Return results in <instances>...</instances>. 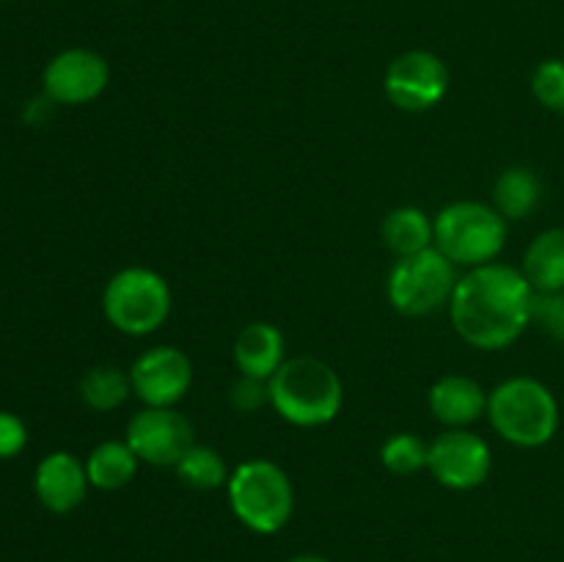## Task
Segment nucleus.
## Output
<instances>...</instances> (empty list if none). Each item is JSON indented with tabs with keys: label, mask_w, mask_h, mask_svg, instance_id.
I'll return each mask as SVG.
<instances>
[{
	"label": "nucleus",
	"mask_w": 564,
	"mask_h": 562,
	"mask_svg": "<svg viewBox=\"0 0 564 562\" xmlns=\"http://www.w3.org/2000/svg\"><path fill=\"white\" fill-rule=\"evenodd\" d=\"M532 323H538L551 339L562 342L564 345V290L545 292V295L534 298Z\"/></svg>",
	"instance_id": "25"
},
{
	"label": "nucleus",
	"mask_w": 564,
	"mask_h": 562,
	"mask_svg": "<svg viewBox=\"0 0 564 562\" xmlns=\"http://www.w3.org/2000/svg\"><path fill=\"white\" fill-rule=\"evenodd\" d=\"M427 406L444 428H471L488 411V389L471 375H444L427 391Z\"/></svg>",
	"instance_id": "14"
},
{
	"label": "nucleus",
	"mask_w": 564,
	"mask_h": 562,
	"mask_svg": "<svg viewBox=\"0 0 564 562\" xmlns=\"http://www.w3.org/2000/svg\"><path fill=\"white\" fill-rule=\"evenodd\" d=\"M532 94L545 110L564 116V58H545L534 66Z\"/></svg>",
	"instance_id": "23"
},
{
	"label": "nucleus",
	"mask_w": 564,
	"mask_h": 562,
	"mask_svg": "<svg viewBox=\"0 0 564 562\" xmlns=\"http://www.w3.org/2000/svg\"><path fill=\"white\" fill-rule=\"evenodd\" d=\"M28 444V428L17 413L0 411V461L20 455Z\"/></svg>",
	"instance_id": "26"
},
{
	"label": "nucleus",
	"mask_w": 564,
	"mask_h": 562,
	"mask_svg": "<svg viewBox=\"0 0 564 562\" xmlns=\"http://www.w3.org/2000/svg\"><path fill=\"white\" fill-rule=\"evenodd\" d=\"M231 358H235L237 375L270 380L286 361V339L279 325L257 320V323L242 325L240 334L235 336Z\"/></svg>",
	"instance_id": "15"
},
{
	"label": "nucleus",
	"mask_w": 564,
	"mask_h": 562,
	"mask_svg": "<svg viewBox=\"0 0 564 562\" xmlns=\"http://www.w3.org/2000/svg\"><path fill=\"white\" fill-rule=\"evenodd\" d=\"M176 477H180L182 485L193 490H218L226 488L229 483L231 468L226 466L224 455L218 450L207 444H193L185 455L180 457V463L174 466Z\"/></svg>",
	"instance_id": "21"
},
{
	"label": "nucleus",
	"mask_w": 564,
	"mask_h": 562,
	"mask_svg": "<svg viewBox=\"0 0 564 562\" xmlns=\"http://www.w3.org/2000/svg\"><path fill=\"white\" fill-rule=\"evenodd\" d=\"M449 83V66L441 55L430 50H405L386 66L383 91L394 108L424 114L444 102Z\"/></svg>",
	"instance_id": "8"
},
{
	"label": "nucleus",
	"mask_w": 564,
	"mask_h": 562,
	"mask_svg": "<svg viewBox=\"0 0 564 562\" xmlns=\"http://www.w3.org/2000/svg\"><path fill=\"white\" fill-rule=\"evenodd\" d=\"M494 204L505 220H527L543 204V180L529 165H507L494 182Z\"/></svg>",
	"instance_id": "16"
},
{
	"label": "nucleus",
	"mask_w": 564,
	"mask_h": 562,
	"mask_svg": "<svg viewBox=\"0 0 564 562\" xmlns=\"http://www.w3.org/2000/svg\"><path fill=\"white\" fill-rule=\"evenodd\" d=\"M191 356L174 345H154L138 353L130 367L132 395L149 408H176L193 389Z\"/></svg>",
	"instance_id": "11"
},
{
	"label": "nucleus",
	"mask_w": 564,
	"mask_h": 562,
	"mask_svg": "<svg viewBox=\"0 0 564 562\" xmlns=\"http://www.w3.org/2000/svg\"><path fill=\"white\" fill-rule=\"evenodd\" d=\"M457 270L460 268L435 246L411 257H400L386 279V298L405 317H427L441 309H449L460 281Z\"/></svg>",
	"instance_id": "7"
},
{
	"label": "nucleus",
	"mask_w": 564,
	"mask_h": 562,
	"mask_svg": "<svg viewBox=\"0 0 564 562\" xmlns=\"http://www.w3.org/2000/svg\"><path fill=\"white\" fill-rule=\"evenodd\" d=\"M510 224L494 204L460 198L435 215V248L460 270L499 262Z\"/></svg>",
	"instance_id": "5"
},
{
	"label": "nucleus",
	"mask_w": 564,
	"mask_h": 562,
	"mask_svg": "<svg viewBox=\"0 0 564 562\" xmlns=\"http://www.w3.org/2000/svg\"><path fill=\"white\" fill-rule=\"evenodd\" d=\"M380 237L397 259L427 251L435 246V218L413 204L394 207L391 213H386L383 224H380Z\"/></svg>",
	"instance_id": "18"
},
{
	"label": "nucleus",
	"mask_w": 564,
	"mask_h": 562,
	"mask_svg": "<svg viewBox=\"0 0 564 562\" xmlns=\"http://www.w3.org/2000/svg\"><path fill=\"white\" fill-rule=\"evenodd\" d=\"M488 417L496 435L521 450H538L554 441L562 413L554 391L538 378L516 375L488 391Z\"/></svg>",
	"instance_id": "3"
},
{
	"label": "nucleus",
	"mask_w": 564,
	"mask_h": 562,
	"mask_svg": "<svg viewBox=\"0 0 564 562\" xmlns=\"http://www.w3.org/2000/svg\"><path fill=\"white\" fill-rule=\"evenodd\" d=\"M521 270L538 295L564 290V226H551L529 242Z\"/></svg>",
	"instance_id": "17"
},
{
	"label": "nucleus",
	"mask_w": 564,
	"mask_h": 562,
	"mask_svg": "<svg viewBox=\"0 0 564 562\" xmlns=\"http://www.w3.org/2000/svg\"><path fill=\"white\" fill-rule=\"evenodd\" d=\"M110 66L105 55L88 47L61 50L42 72L44 97L55 105H88L105 94Z\"/></svg>",
	"instance_id": "12"
},
{
	"label": "nucleus",
	"mask_w": 564,
	"mask_h": 562,
	"mask_svg": "<svg viewBox=\"0 0 564 562\" xmlns=\"http://www.w3.org/2000/svg\"><path fill=\"white\" fill-rule=\"evenodd\" d=\"M268 386L270 408L292 428H325L345 408V383L323 358H286Z\"/></svg>",
	"instance_id": "2"
},
{
	"label": "nucleus",
	"mask_w": 564,
	"mask_h": 562,
	"mask_svg": "<svg viewBox=\"0 0 564 562\" xmlns=\"http://www.w3.org/2000/svg\"><path fill=\"white\" fill-rule=\"evenodd\" d=\"M77 389H80V400L97 413L119 411L132 397L130 372H124L116 364H97V367H91L80 378Z\"/></svg>",
	"instance_id": "20"
},
{
	"label": "nucleus",
	"mask_w": 564,
	"mask_h": 562,
	"mask_svg": "<svg viewBox=\"0 0 564 562\" xmlns=\"http://www.w3.org/2000/svg\"><path fill=\"white\" fill-rule=\"evenodd\" d=\"M171 309H174V295L169 281L147 264L116 270L105 284V320L124 336L154 334L171 317Z\"/></svg>",
	"instance_id": "6"
},
{
	"label": "nucleus",
	"mask_w": 564,
	"mask_h": 562,
	"mask_svg": "<svg viewBox=\"0 0 564 562\" xmlns=\"http://www.w3.org/2000/svg\"><path fill=\"white\" fill-rule=\"evenodd\" d=\"M494 452L471 428H446L430 441L427 472L449 490H474L490 477Z\"/></svg>",
	"instance_id": "9"
},
{
	"label": "nucleus",
	"mask_w": 564,
	"mask_h": 562,
	"mask_svg": "<svg viewBox=\"0 0 564 562\" xmlns=\"http://www.w3.org/2000/svg\"><path fill=\"white\" fill-rule=\"evenodd\" d=\"M88 488H91V483H88L86 463L66 450L44 455L36 466V474H33L36 499L42 501V507H47L50 512H58V516L77 510L86 501Z\"/></svg>",
	"instance_id": "13"
},
{
	"label": "nucleus",
	"mask_w": 564,
	"mask_h": 562,
	"mask_svg": "<svg viewBox=\"0 0 564 562\" xmlns=\"http://www.w3.org/2000/svg\"><path fill=\"white\" fill-rule=\"evenodd\" d=\"M534 298L538 292L521 268L488 262L460 273L446 312L466 345L477 350H505L532 325Z\"/></svg>",
	"instance_id": "1"
},
{
	"label": "nucleus",
	"mask_w": 564,
	"mask_h": 562,
	"mask_svg": "<svg viewBox=\"0 0 564 562\" xmlns=\"http://www.w3.org/2000/svg\"><path fill=\"white\" fill-rule=\"evenodd\" d=\"M138 466V455L132 452V446L127 444L124 439L121 441H102V444L94 446L86 457V472H88V483L91 488L97 490H121L135 479Z\"/></svg>",
	"instance_id": "19"
},
{
	"label": "nucleus",
	"mask_w": 564,
	"mask_h": 562,
	"mask_svg": "<svg viewBox=\"0 0 564 562\" xmlns=\"http://www.w3.org/2000/svg\"><path fill=\"white\" fill-rule=\"evenodd\" d=\"M427 452L430 444H424L416 433H394L383 441L380 446V463L389 474L397 477H411L427 468Z\"/></svg>",
	"instance_id": "22"
},
{
	"label": "nucleus",
	"mask_w": 564,
	"mask_h": 562,
	"mask_svg": "<svg viewBox=\"0 0 564 562\" xmlns=\"http://www.w3.org/2000/svg\"><path fill=\"white\" fill-rule=\"evenodd\" d=\"M290 562H330V560H325V556H319V554H297V556H292Z\"/></svg>",
	"instance_id": "27"
},
{
	"label": "nucleus",
	"mask_w": 564,
	"mask_h": 562,
	"mask_svg": "<svg viewBox=\"0 0 564 562\" xmlns=\"http://www.w3.org/2000/svg\"><path fill=\"white\" fill-rule=\"evenodd\" d=\"M229 406L237 413H257L259 408L270 406L268 380L251 378V375H237L229 386Z\"/></svg>",
	"instance_id": "24"
},
{
	"label": "nucleus",
	"mask_w": 564,
	"mask_h": 562,
	"mask_svg": "<svg viewBox=\"0 0 564 562\" xmlns=\"http://www.w3.org/2000/svg\"><path fill=\"white\" fill-rule=\"evenodd\" d=\"M226 499L237 521L257 534L281 532L295 512L290 474L270 457H248L231 468Z\"/></svg>",
	"instance_id": "4"
},
{
	"label": "nucleus",
	"mask_w": 564,
	"mask_h": 562,
	"mask_svg": "<svg viewBox=\"0 0 564 562\" xmlns=\"http://www.w3.org/2000/svg\"><path fill=\"white\" fill-rule=\"evenodd\" d=\"M124 441L132 446L138 461L158 468H174L180 457L196 444V430L191 419L176 408H149L132 413L127 422Z\"/></svg>",
	"instance_id": "10"
}]
</instances>
